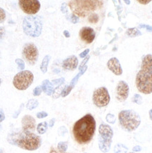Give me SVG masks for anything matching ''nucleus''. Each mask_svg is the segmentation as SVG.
Returning a JSON list of instances; mask_svg holds the SVG:
<instances>
[{
	"label": "nucleus",
	"instance_id": "f257e3e1",
	"mask_svg": "<svg viewBox=\"0 0 152 153\" xmlns=\"http://www.w3.org/2000/svg\"><path fill=\"white\" fill-rule=\"evenodd\" d=\"M96 130V121L90 114L84 116L75 123L73 128L74 138L79 144L89 143L94 136Z\"/></svg>",
	"mask_w": 152,
	"mask_h": 153
},
{
	"label": "nucleus",
	"instance_id": "f03ea898",
	"mask_svg": "<svg viewBox=\"0 0 152 153\" xmlns=\"http://www.w3.org/2000/svg\"><path fill=\"white\" fill-rule=\"evenodd\" d=\"M8 142L26 150H36L42 144L40 136L28 131H13L7 137Z\"/></svg>",
	"mask_w": 152,
	"mask_h": 153
},
{
	"label": "nucleus",
	"instance_id": "7ed1b4c3",
	"mask_svg": "<svg viewBox=\"0 0 152 153\" xmlns=\"http://www.w3.org/2000/svg\"><path fill=\"white\" fill-rule=\"evenodd\" d=\"M69 6L73 14L80 17H85L89 13L98 9H101L103 6L101 1L88 0V1H70Z\"/></svg>",
	"mask_w": 152,
	"mask_h": 153
},
{
	"label": "nucleus",
	"instance_id": "20e7f679",
	"mask_svg": "<svg viewBox=\"0 0 152 153\" xmlns=\"http://www.w3.org/2000/svg\"><path fill=\"white\" fill-rule=\"evenodd\" d=\"M118 119L121 128L128 132L136 130L141 123L139 115L133 110H122L118 114Z\"/></svg>",
	"mask_w": 152,
	"mask_h": 153
},
{
	"label": "nucleus",
	"instance_id": "39448f33",
	"mask_svg": "<svg viewBox=\"0 0 152 153\" xmlns=\"http://www.w3.org/2000/svg\"><path fill=\"white\" fill-rule=\"evenodd\" d=\"M23 29L28 36L37 38L40 36L42 30V21L38 16H29L25 17L23 22Z\"/></svg>",
	"mask_w": 152,
	"mask_h": 153
},
{
	"label": "nucleus",
	"instance_id": "423d86ee",
	"mask_svg": "<svg viewBox=\"0 0 152 153\" xmlns=\"http://www.w3.org/2000/svg\"><path fill=\"white\" fill-rule=\"evenodd\" d=\"M99 148L101 152H108L111 149L114 131L110 126L102 123L99 128Z\"/></svg>",
	"mask_w": 152,
	"mask_h": 153
},
{
	"label": "nucleus",
	"instance_id": "0eeeda50",
	"mask_svg": "<svg viewBox=\"0 0 152 153\" xmlns=\"http://www.w3.org/2000/svg\"><path fill=\"white\" fill-rule=\"evenodd\" d=\"M135 82L140 93L146 95L152 93V71L140 70L136 76Z\"/></svg>",
	"mask_w": 152,
	"mask_h": 153
},
{
	"label": "nucleus",
	"instance_id": "6e6552de",
	"mask_svg": "<svg viewBox=\"0 0 152 153\" xmlns=\"http://www.w3.org/2000/svg\"><path fill=\"white\" fill-rule=\"evenodd\" d=\"M34 76L30 71H22L14 76L13 84L19 91H24L32 84Z\"/></svg>",
	"mask_w": 152,
	"mask_h": 153
},
{
	"label": "nucleus",
	"instance_id": "1a4fd4ad",
	"mask_svg": "<svg viewBox=\"0 0 152 153\" xmlns=\"http://www.w3.org/2000/svg\"><path fill=\"white\" fill-rule=\"evenodd\" d=\"M111 97L108 90L105 87H101L95 90L92 96L93 103L98 107H104L108 105Z\"/></svg>",
	"mask_w": 152,
	"mask_h": 153
},
{
	"label": "nucleus",
	"instance_id": "9d476101",
	"mask_svg": "<svg viewBox=\"0 0 152 153\" xmlns=\"http://www.w3.org/2000/svg\"><path fill=\"white\" fill-rule=\"evenodd\" d=\"M23 55L29 64L34 65L38 59V50L32 43H27L23 47Z\"/></svg>",
	"mask_w": 152,
	"mask_h": 153
},
{
	"label": "nucleus",
	"instance_id": "9b49d317",
	"mask_svg": "<svg viewBox=\"0 0 152 153\" xmlns=\"http://www.w3.org/2000/svg\"><path fill=\"white\" fill-rule=\"evenodd\" d=\"M18 3L21 9L27 14H35L40 9V3L38 0H21Z\"/></svg>",
	"mask_w": 152,
	"mask_h": 153
},
{
	"label": "nucleus",
	"instance_id": "f8f14e48",
	"mask_svg": "<svg viewBox=\"0 0 152 153\" xmlns=\"http://www.w3.org/2000/svg\"><path fill=\"white\" fill-rule=\"evenodd\" d=\"M129 86L126 82L120 80L116 87V97L117 100L119 102H124L127 100L129 95Z\"/></svg>",
	"mask_w": 152,
	"mask_h": 153
},
{
	"label": "nucleus",
	"instance_id": "ddd939ff",
	"mask_svg": "<svg viewBox=\"0 0 152 153\" xmlns=\"http://www.w3.org/2000/svg\"><path fill=\"white\" fill-rule=\"evenodd\" d=\"M80 37L84 42L88 43H91L94 41L95 38V32L91 28L89 27H83L80 30Z\"/></svg>",
	"mask_w": 152,
	"mask_h": 153
},
{
	"label": "nucleus",
	"instance_id": "4468645a",
	"mask_svg": "<svg viewBox=\"0 0 152 153\" xmlns=\"http://www.w3.org/2000/svg\"><path fill=\"white\" fill-rule=\"evenodd\" d=\"M107 66H108V69L112 71L115 75L120 76L122 74V69L119 60L116 57H113L108 60L107 63Z\"/></svg>",
	"mask_w": 152,
	"mask_h": 153
},
{
	"label": "nucleus",
	"instance_id": "2eb2a0df",
	"mask_svg": "<svg viewBox=\"0 0 152 153\" xmlns=\"http://www.w3.org/2000/svg\"><path fill=\"white\" fill-rule=\"evenodd\" d=\"M22 128L25 131H35V120L30 115H25L22 119Z\"/></svg>",
	"mask_w": 152,
	"mask_h": 153
},
{
	"label": "nucleus",
	"instance_id": "dca6fc26",
	"mask_svg": "<svg viewBox=\"0 0 152 153\" xmlns=\"http://www.w3.org/2000/svg\"><path fill=\"white\" fill-rule=\"evenodd\" d=\"M78 60L75 56H71L63 62L62 66L66 70H74L77 68Z\"/></svg>",
	"mask_w": 152,
	"mask_h": 153
},
{
	"label": "nucleus",
	"instance_id": "f3484780",
	"mask_svg": "<svg viewBox=\"0 0 152 153\" xmlns=\"http://www.w3.org/2000/svg\"><path fill=\"white\" fill-rule=\"evenodd\" d=\"M141 70L152 71V54H147L143 58L141 65Z\"/></svg>",
	"mask_w": 152,
	"mask_h": 153
},
{
	"label": "nucleus",
	"instance_id": "a211bd4d",
	"mask_svg": "<svg viewBox=\"0 0 152 153\" xmlns=\"http://www.w3.org/2000/svg\"><path fill=\"white\" fill-rule=\"evenodd\" d=\"M41 87H42V89L44 91V93L47 95H51L54 93V90L53 85H52V83L49 80H44L42 82V85Z\"/></svg>",
	"mask_w": 152,
	"mask_h": 153
},
{
	"label": "nucleus",
	"instance_id": "6ab92c4d",
	"mask_svg": "<svg viewBox=\"0 0 152 153\" xmlns=\"http://www.w3.org/2000/svg\"><path fill=\"white\" fill-rule=\"evenodd\" d=\"M126 33L128 36L130 37V38H135V37L142 35V33L137 28H128L126 31Z\"/></svg>",
	"mask_w": 152,
	"mask_h": 153
},
{
	"label": "nucleus",
	"instance_id": "aec40b11",
	"mask_svg": "<svg viewBox=\"0 0 152 153\" xmlns=\"http://www.w3.org/2000/svg\"><path fill=\"white\" fill-rule=\"evenodd\" d=\"M50 59H51L50 56L46 55L44 56L43 60H42V64H41V66H40V69L42 71V73L45 74L46 72L47 71L48 64H49V62Z\"/></svg>",
	"mask_w": 152,
	"mask_h": 153
},
{
	"label": "nucleus",
	"instance_id": "412c9836",
	"mask_svg": "<svg viewBox=\"0 0 152 153\" xmlns=\"http://www.w3.org/2000/svg\"><path fill=\"white\" fill-rule=\"evenodd\" d=\"M128 148L123 144H117L114 147V153H127Z\"/></svg>",
	"mask_w": 152,
	"mask_h": 153
},
{
	"label": "nucleus",
	"instance_id": "4be33fe9",
	"mask_svg": "<svg viewBox=\"0 0 152 153\" xmlns=\"http://www.w3.org/2000/svg\"><path fill=\"white\" fill-rule=\"evenodd\" d=\"M47 123H46V121H44V122L39 123L38 125V127H37V131H38V133H40V134H44V133L46 131V130H47Z\"/></svg>",
	"mask_w": 152,
	"mask_h": 153
},
{
	"label": "nucleus",
	"instance_id": "5701e85b",
	"mask_svg": "<svg viewBox=\"0 0 152 153\" xmlns=\"http://www.w3.org/2000/svg\"><path fill=\"white\" fill-rule=\"evenodd\" d=\"M38 105H39L38 101L37 100L32 99V100H30L28 102V103H27L26 105V107L27 109H29V110H32V109H35L36 107H38Z\"/></svg>",
	"mask_w": 152,
	"mask_h": 153
},
{
	"label": "nucleus",
	"instance_id": "b1692460",
	"mask_svg": "<svg viewBox=\"0 0 152 153\" xmlns=\"http://www.w3.org/2000/svg\"><path fill=\"white\" fill-rule=\"evenodd\" d=\"M68 149V143L66 142H59L58 144V150L60 152L65 153Z\"/></svg>",
	"mask_w": 152,
	"mask_h": 153
},
{
	"label": "nucleus",
	"instance_id": "393cba45",
	"mask_svg": "<svg viewBox=\"0 0 152 153\" xmlns=\"http://www.w3.org/2000/svg\"><path fill=\"white\" fill-rule=\"evenodd\" d=\"M99 16L96 14V13H91L89 16L88 17V21L89 23H92V24H94V23H97L99 21Z\"/></svg>",
	"mask_w": 152,
	"mask_h": 153
},
{
	"label": "nucleus",
	"instance_id": "a878e982",
	"mask_svg": "<svg viewBox=\"0 0 152 153\" xmlns=\"http://www.w3.org/2000/svg\"><path fill=\"white\" fill-rule=\"evenodd\" d=\"M71 91H72V88L70 87L69 85L65 86L63 88V90L61 92V96L63 97H66V96L69 95V93H71Z\"/></svg>",
	"mask_w": 152,
	"mask_h": 153
},
{
	"label": "nucleus",
	"instance_id": "bb28decb",
	"mask_svg": "<svg viewBox=\"0 0 152 153\" xmlns=\"http://www.w3.org/2000/svg\"><path fill=\"white\" fill-rule=\"evenodd\" d=\"M106 119L107 122L109 123H115L116 121V117H115L114 114H108L106 115Z\"/></svg>",
	"mask_w": 152,
	"mask_h": 153
},
{
	"label": "nucleus",
	"instance_id": "cd10ccee",
	"mask_svg": "<svg viewBox=\"0 0 152 153\" xmlns=\"http://www.w3.org/2000/svg\"><path fill=\"white\" fill-rule=\"evenodd\" d=\"M132 102L134 103L137 104V105H141L142 103V98L141 96L138 94H135L134 97H132Z\"/></svg>",
	"mask_w": 152,
	"mask_h": 153
},
{
	"label": "nucleus",
	"instance_id": "c85d7f7f",
	"mask_svg": "<svg viewBox=\"0 0 152 153\" xmlns=\"http://www.w3.org/2000/svg\"><path fill=\"white\" fill-rule=\"evenodd\" d=\"M15 63L18 64L19 71H22V70L24 69L25 64H24V62H23V60L20 59H17L15 60Z\"/></svg>",
	"mask_w": 152,
	"mask_h": 153
},
{
	"label": "nucleus",
	"instance_id": "c756f323",
	"mask_svg": "<svg viewBox=\"0 0 152 153\" xmlns=\"http://www.w3.org/2000/svg\"><path fill=\"white\" fill-rule=\"evenodd\" d=\"M6 19V13L3 9L0 7V23H3Z\"/></svg>",
	"mask_w": 152,
	"mask_h": 153
},
{
	"label": "nucleus",
	"instance_id": "7c9ffc66",
	"mask_svg": "<svg viewBox=\"0 0 152 153\" xmlns=\"http://www.w3.org/2000/svg\"><path fill=\"white\" fill-rule=\"evenodd\" d=\"M42 87L41 86H38V87H36L34 89V91H33V95L35 96H39L42 93Z\"/></svg>",
	"mask_w": 152,
	"mask_h": 153
},
{
	"label": "nucleus",
	"instance_id": "2f4dec72",
	"mask_svg": "<svg viewBox=\"0 0 152 153\" xmlns=\"http://www.w3.org/2000/svg\"><path fill=\"white\" fill-rule=\"evenodd\" d=\"M64 81H65V79H64L63 78H59V79H56V80H52V83L54 84V85H61V84H63L64 83Z\"/></svg>",
	"mask_w": 152,
	"mask_h": 153
},
{
	"label": "nucleus",
	"instance_id": "473e14b6",
	"mask_svg": "<svg viewBox=\"0 0 152 153\" xmlns=\"http://www.w3.org/2000/svg\"><path fill=\"white\" fill-rule=\"evenodd\" d=\"M48 116V114L45 111H40L37 114V117L39 119H43L44 117H46Z\"/></svg>",
	"mask_w": 152,
	"mask_h": 153
},
{
	"label": "nucleus",
	"instance_id": "72a5a7b5",
	"mask_svg": "<svg viewBox=\"0 0 152 153\" xmlns=\"http://www.w3.org/2000/svg\"><path fill=\"white\" fill-rule=\"evenodd\" d=\"M71 21L73 23H77L79 21V17L75 14H72L71 16Z\"/></svg>",
	"mask_w": 152,
	"mask_h": 153
},
{
	"label": "nucleus",
	"instance_id": "f704fd0d",
	"mask_svg": "<svg viewBox=\"0 0 152 153\" xmlns=\"http://www.w3.org/2000/svg\"><path fill=\"white\" fill-rule=\"evenodd\" d=\"M89 56H86V58L85 59H84L83 61V62L81 63V64L80 65V67H79V71L81 69V68H83L84 66H85V64H86V63L87 62V61L89 60Z\"/></svg>",
	"mask_w": 152,
	"mask_h": 153
},
{
	"label": "nucleus",
	"instance_id": "c9c22d12",
	"mask_svg": "<svg viewBox=\"0 0 152 153\" xmlns=\"http://www.w3.org/2000/svg\"><path fill=\"white\" fill-rule=\"evenodd\" d=\"M89 52V49H87V50H85L84 52H83L82 53L80 54V58H85V56H86L87 54H88V53Z\"/></svg>",
	"mask_w": 152,
	"mask_h": 153
},
{
	"label": "nucleus",
	"instance_id": "e433bc0d",
	"mask_svg": "<svg viewBox=\"0 0 152 153\" xmlns=\"http://www.w3.org/2000/svg\"><path fill=\"white\" fill-rule=\"evenodd\" d=\"M61 10L62 12L63 13H66L68 12V9H67V5H66V3H63L61 5Z\"/></svg>",
	"mask_w": 152,
	"mask_h": 153
},
{
	"label": "nucleus",
	"instance_id": "4c0bfd02",
	"mask_svg": "<svg viewBox=\"0 0 152 153\" xmlns=\"http://www.w3.org/2000/svg\"><path fill=\"white\" fill-rule=\"evenodd\" d=\"M5 119V115L4 113V111L0 108V122L3 121Z\"/></svg>",
	"mask_w": 152,
	"mask_h": 153
},
{
	"label": "nucleus",
	"instance_id": "58836bf2",
	"mask_svg": "<svg viewBox=\"0 0 152 153\" xmlns=\"http://www.w3.org/2000/svg\"><path fill=\"white\" fill-rule=\"evenodd\" d=\"M139 28H145L147 30L152 32V27L148 25H139Z\"/></svg>",
	"mask_w": 152,
	"mask_h": 153
},
{
	"label": "nucleus",
	"instance_id": "ea45409f",
	"mask_svg": "<svg viewBox=\"0 0 152 153\" xmlns=\"http://www.w3.org/2000/svg\"><path fill=\"white\" fill-rule=\"evenodd\" d=\"M142 150V148L139 146H134L133 148H132V151L133 152H140Z\"/></svg>",
	"mask_w": 152,
	"mask_h": 153
},
{
	"label": "nucleus",
	"instance_id": "a19ab883",
	"mask_svg": "<svg viewBox=\"0 0 152 153\" xmlns=\"http://www.w3.org/2000/svg\"><path fill=\"white\" fill-rule=\"evenodd\" d=\"M4 34V28L2 27H0V39L2 38Z\"/></svg>",
	"mask_w": 152,
	"mask_h": 153
},
{
	"label": "nucleus",
	"instance_id": "79ce46f5",
	"mask_svg": "<svg viewBox=\"0 0 152 153\" xmlns=\"http://www.w3.org/2000/svg\"><path fill=\"white\" fill-rule=\"evenodd\" d=\"M55 121H56L55 119H52L49 121V126L50 128H52V127L54 126V123H55Z\"/></svg>",
	"mask_w": 152,
	"mask_h": 153
},
{
	"label": "nucleus",
	"instance_id": "37998d69",
	"mask_svg": "<svg viewBox=\"0 0 152 153\" xmlns=\"http://www.w3.org/2000/svg\"><path fill=\"white\" fill-rule=\"evenodd\" d=\"M138 2L142 4H147L151 2V1H150V0H147V1H142V0L141 1V0H139Z\"/></svg>",
	"mask_w": 152,
	"mask_h": 153
},
{
	"label": "nucleus",
	"instance_id": "c03bdc74",
	"mask_svg": "<svg viewBox=\"0 0 152 153\" xmlns=\"http://www.w3.org/2000/svg\"><path fill=\"white\" fill-rule=\"evenodd\" d=\"M23 104H22V105H21V107H20V109H19V110L18 111V112H17L16 114H15V115H13V118H16V117H18V114H19V113H20L21 110H22V109H23Z\"/></svg>",
	"mask_w": 152,
	"mask_h": 153
},
{
	"label": "nucleus",
	"instance_id": "a18cd8bd",
	"mask_svg": "<svg viewBox=\"0 0 152 153\" xmlns=\"http://www.w3.org/2000/svg\"><path fill=\"white\" fill-rule=\"evenodd\" d=\"M63 35L66 38H70L71 35H70V33L68 30H64L63 31Z\"/></svg>",
	"mask_w": 152,
	"mask_h": 153
},
{
	"label": "nucleus",
	"instance_id": "49530a36",
	"mask_svg": "<svg viewBox=\"0 0 152 153\" xmlns=\"http://www.w3.org/2000/svg\"><path fill=\"white\" fill-rule=\"evenodd\" d=\"M149 117H150V119L152 121V109H151V110L149 111Z\"/></svg>",
	"mask_w": 152,
	"mask_h": 153
},
{
	"label": "nucleus",
	"instance_id": "de8ad7c7",
	"mask_svg": "<svg viewBox=\"0 0 152 153\" xmlns=\"http://www.w3.org/2000/svg\"><path fill=\"white\" fill-rule=\"evenodd\" d=\"M50 153H58V152H56V151L55 150H54L53 148L52 149V150H51V152H50Z\"/></svg>",
	"mask_w": 152,
	"mask_h": 153
},
{
	"label": "nucleus",
	"instance_id": "09e8293b",
	"mask_svg": "<svg viewBox=\"0 0 152 153\" xmlns=\"http://www.w3.org/2000/svg\"><path fill=\"white\" fill-rule=\"evenodd\" d=\"M124 2L126 3L127 4H130V1H127V0H125Z\"/></svg>",
	"mask_w": 152,
	"mask_h": 153
},
{
	"label": "nucleus",
	"instance_id": "8fccbe9b",
	"mask_svg": "<svg viewBox=\"0 0 152 153\" xmlns=\"http://www.w3.org/2000/svg\"><path fill=\"white\" fill-rule=\"evenodd\" d=\"M0 153H4V151L2 149H0Z\"/></svg>",
	"mask_w": 152,
	"mask_h": 153
},
{
	"label": "nucleus",
	"instance_id": "3c124183",
	"mask_svg": "<svg viewBox=\"0 0 152 153\" xmlns=\"http://www.w3.org/2000/svg\"><path fill=\"white\" fill-rule=\"evenodd\" d=\"M1 79L0 78V85H1Z\"/></svg>",
	"mask_w": 152,
	"mask_h": 153
},
{
	"label": "nucleus",
	"instance_id": "603ef678",
	"mask_svg": "<svg viewBox=\"0 0 152 153\" xmlns=\"http://www.w3.org/2000/svg\"><path fill=\"white\" fill-rule=\"evenodd\" d=\"M1 126L0 125V131H1Z\"/></svg>",
	"mask_w": 152,
	"mask_h": 153
},
{
	"label": "nucleus",
	"instance_id": "864d4df0",
	"mask_svg": "<svg viewBox=\"0 0 152 153\" xmlns=\"http://www.w3.org/2000/svg\"><path fill=\"white\" fill-rule=\"evenodd\" d=\"M130 153H134V152H130Z\"/></svg>",
	"mask_w": 152,
	"mask_h": 153
},
{
	"label": "nucleus",
	"instance_id": "5fc2aeb1",
	"mask_svg": "<svg viewBox=\"0 0 152 153\" xmlns=\"http://www.w3.org/2000/svg\"><path fill=\"white\" fill-rule=\"evenodd\" d=\"M151 13H152V11H151Z\"/></svg>",
	"mask_w": 152,
	"mask_h": 153
}]
</instances>
